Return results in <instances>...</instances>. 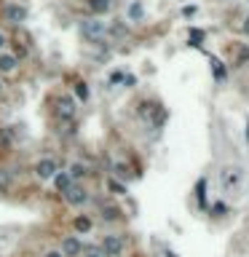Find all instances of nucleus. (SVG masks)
<instances>
[{
	"label": "nucleus",
	"instance_id": "1",
	"mask_svg": "<svg viewBox=\"0 0 249 257\" xmlns=\"http://www.w3.org/2000/svg\"><path fill=\"white\" fill-rule=\"evenodd\" d=\"M54 115H56V121H62V123H73L75 115H78V104H75L73 97L70 94L56 97L54 100Z\"/></svg>",
	"mask_w": 249,
	"mask_h": 257
},
{
	"label": "nucleus",
	"instance_id": "2",
	"mask_svg": "<svg viewBox=\"0 0 249 257\" xmlns=\"http://www.w3.org/2000/svg\"><path fill=\"white\" fill-rule=\"evenodd\" d=\"M81 35L86 38L89 43H102L107 38V24L100 22V19H83L81 22Z\"/></svg>",
	"mask_w": 249,
	"mask_h": 257
},
{
	"label": "nucleus",
	"instance_id": "3",
	"mask_svg": "<svg viewBox=\"0 0 249 257\" xmlns=\"http://www.w3.org/2000/svg\"><path fill=\"white\" fill-rule=\"evenodd\" d=\"M100 249H102L104 257H121L123 252H126V239H123L121 233H110V236L102 239Z\"/></svg>",
	"mask_w": 249,
	"mask_h": 257
},
{
	"label": "nucleus",
	"instance_id": "4",
	"mask_svg": "<svg viewBox=\"0 0 249 257\" xmlns=\"http://www.w3.org/2000/svg\"><path fill=\"white\" fill-rule=\"evenodd\" d=\"M64 201L70 204V206H83V204L89 201V190L81 185V182H70V188L64 190Z\"/></svg>",
	"mask_w": 249,
	"mask_h": 257
},
{
	"label": "nucleus",
	"instance_id": "5",
	"mask_svg": "<svg viewBox=\"0 0 249 257\" xmlns=\"http://www.w3.org/2000/svg\"><path fill=\"white\" fill-rule=\"evenodd\" d=\"M56 171H59V163L54 161V158H41V161L35 163V177L43 180V182H51Z\"/></svg>",
	"mask_w": 249,
	"mask_h": 257
},
{
	"label": "nucleus",
	"instance_id": "6",
	"mask_svg": "<svg viewBox=\"0 0 249 257\" xmlns=\"http://www.w3.org/2000/svg\"><path fill=\"white\" fill-rule=\"evenodd\" d=\"M222 188H225V190H236V188H239V182H241V169L239 166H225V169H222Z\"/></svg>",
	"mask_w": 249,
	"mask_h": 257
},
{
	"label": "nucleus",
	"instance_id": "7",
	"mask_svg": "<svg viewBox=\"0 0 249 257\" xmlns=\"http://www.w3.org/2000/svg\"><path fill=\"white\" fill-rule=\"evenodd\" d=\"M62 257H81V252H83V244H81V239L78 236H67V239L62 241Z\"/></svg>",
	"mask_w": 249,
	"mask_h": 257
},
{
	"label": "nucleus",
	"instance_id": "8",
	"mask_svg": "<svg viewBox=\"0 0 249 257\" xmlns=\"http://www.w3.org/2000/svg\"><path fill=\"white\" fill-rule=\"evenodd\" d=\"M5 19L14 22V24H22L24 19H27V8H24V5H16V3H8L5 5Z\"/></svg>",
	"mask_w": 249,
	"mask_h": 257
},
{
	"label": "nucleus",
	"instance_id": "9",
	"mask_svg": "<svg viewBox=\"0 0 249 257\" xmlns=\"http://www.w3.org/2000/svg\"><path fill=\"white\" fill-rule=\"evenodd\" d=\"M233 64L236 67H249V46L247 43L233 46Z\"/></svg>",
	"mask_w": 249,
	"mask_h": 257
},
{
	"label": "nucleus",
	"instance_id": "10",
	"mask_svg": "<svg viewBox=\"0 0 249 257\" xmlns=\"http://www.w3.org/2000/svg\"><path fill=\"white\" fill-rule=\"evenodd\" d=\"M19 67V59L14 54H0V72H14Z\"/></svg>",
	"mask_w": 249,
	"mask_h": 257
},
{
	"label": "nucleus",
	"instance_id": "11",
	"mask_svg": "<svg viewBox=\"0 0 249 257\" xmlns=\"http://www.w3.org/2000/svg\"><path fill=\"white\" fill-rule=\"evenodd\" d=\"M110 5H113V0H89V8H91V14H94V16L107 14Z\"/></svg>",
	"mask_w": 249,
	"mask_h": 257
},
{
	"label": "nucleus",
	"instance_id": "12",
	"mask_svg": "<svg viewBox=\"0 0 249 257\" xmlns=\"http://www.w3.org/2000/svg\"><path fill=\"white\" fill-rule=\"evenodd\" d=\"M51 182H54V188L59 190V193H64V190L70 188V182H73V180H70V174H67V171H56V174H54V180H51Z\"/></svg>",
	"mask_w": 249,
	"mask_h": 257
},
{
	"label": "nucleus",
	"instance_id": "13",
	"mask_svg": "<svg viewBox=\"0 0 249 257\" xmlns=\"http://www.w3.org/2000/svg\"><path fill=\"white\" fill-rule=\"evenodd\" d=\"M73 228H75V233H89L91 228H94V222L89 220V217H83V214H78L75 220H73Z\"/></svg>",
	"mask_w": 249,
	"mask_h": 257
},
{
	"label": "nucleus",
	"instance_id": "14",
	"mask_svg": "<svg viewBox=\"0 0 249 257\" xmlns=\"http://www.w3.org/2000/svg\"><path fill=\"white\" fill-rule=\"evenodd\" d=\"M67 174H70V180H73V182H78V180H83V177L89 174V169L83 166V163H70Z\"/></svg>",
	"mask_w": 249,
	"mask_h": 257
},
{
	"label": "nucleus",
	"instance_id": "15",
	"mask_svg": "<svg viewBox=\"0 0 249 257\" xmlns=\"http://www.w3.org/2000/svg\"><path fill=\"white\" fill-rule=\"evenodd\" d=\"M107 188H110V193H113V196H126V185L118 182L115 177H110V180H107Z\"/></svg>",
	"mask_w": 249,
	"mask_h": 257
},
{
	"label": "nucleus",
	"instance_id": "16",
	"mask_svg": "<svg viewBox=\"0 0 249 257\" xmlns=\"http://www.w3.org/2000/svg\"><path fill=\"white\" fill-rule=\"evenodd\" d=\"M102 217L107 222H113V220H118V217H121V209L118 206H102Z\"/></svg>",
	"mask_w": 249,
	"mask_h": 257
},
{
	"label": "nucleus",
	"instance_id": "17",
	"mask_svg": "<svg viewBox=\"0 0 249 257\" xmlns=\"http://www.w3.org/2000/svg\"><path fill=\"white\" fill-rule=\"evenodd\" d=\"M81 257H104V255H102V249H100V247H83Z\"/></svg>",
	"mask_w": 249,
	"mask_h": 257
},
{
	"label": "nucleus",
	"instance_id": "18",
	"mask_svg": "<svg viewBox=\"0 0 249 257\" xmlns=\"http://www.w3.org/2000/svg\"><path fill=\"white\" fill-rule=\"evenodd\" d=\"M129 16H132L134 22H137V19H142V5L140 3H132V5H129Z\"/></svg>",
	"mask_w": 249,
	"mask_h": 257
},
{
	"label": "nucleus",
	"instance_id": "19",
	"mask_svg": "<svg viewBox=\"0 0 249 257\" xmlns=\"http://www.w3.org/2000/svg\"><path fill=\"white\" fill-rule=\"evenodd\" d=\"M75 94L81 97V100H89V89H86V83H75Z\"/></svg>",
	"mask_w": 249,
	"mask_h": 257
},
{
	"label": "nucleus",
	"instance_id": "20",
	"mask_svg": "<svg viewBox=\"0 0 249 257\" xmlns=\"http://www.w3.org/2000/svg\"><path fill=\"white\" fill-rule=\"evenodd\" d=\"M8 185H11V180H8V174H5L3 169H0V190H8Z\"/></svg>",
	"mask_w": 249,
	"mask_h": 257
},
{
	"label": "nucleus",
	"instance_id": "21",
	"mask_svg": "<svg viewBox=\"0 0 249 257\" xmlns=\"http://www.w3.org/2000/svg\"><path fill=\"white\" fill-rule=\"evenodd\" d=\"M113 171H115L118 177H129V166H123V163H115Z\"/></svg>",
	"mask_w": 249,
	"mask_h": 257
},
{
	"label": "nucleus",
	"instance_id": "22",
	"mask_svg": "<svg viewBox=\"0 0 249 257\" xmlns=\"http://www.w3.org/2000/svg\"><path fill=\"white\" fill-rule=\"evenodd\" d=\"M214 75H217V81H222V78H225V72H222V67H220V62H217V59H214Z\"/></svg>",
	"mask_w": 249,
	"mask_h": 257
},
{
	"label": "nucleus",
	"instance_id": "23",
	"mask_svg": "<svg viewBox=\"0 0 249 257\" xmlns=\"http://www.w3.org/2000/svg\"><path fill=\"white\" fill-rule=\"evenodd\" d=\"M43 257H62V252H59V249H51V252H46Z\"/></svg>",
	"mask_w": 249,
	"mask_h": 257
},
{
	"label": "nucleus",
	"instance_id": "24",
	"mask_svg": "<svg viewBox=\"0 0 249 257\" xmlns=\"http://www.w3.org/2000/svg\"><path fill=\"white\" fill-rule=\"evenodd\" d=\"M5 43H8V41H5V35H3V32H0V49H3Z\"/></svg>",
	"mask_w": 249,
	"mask_h": 257
},
{
	"label": "nucleus",
	"instance_id": "25",
	"mask_svg": "<svg viewBox=\"0 0 249 257\" xmlns=\"http://www.w3.org/2000/svg\"><path fill=\"white\" fill-rule=\"evenodd\" d=\"M244 30L249 32V16H247V22H244Z\"/></svg>",
	"mask_w": 249,
	"mask_h": 257
},
{
	"label": "nucleus",
	"instance_id": "26",
	"mask_svg": "<svg viewBox=\"0 0 249 257\" xmlns=\"http://www.w3.org/2000/svg\"><path fill=\"white\" fill-rule=\"evenodd\" d=\"M247 142H249V123H247Z\"/></svg>",
	"mask_w": 249,
	"mask_h": 257
}]
</instances>
